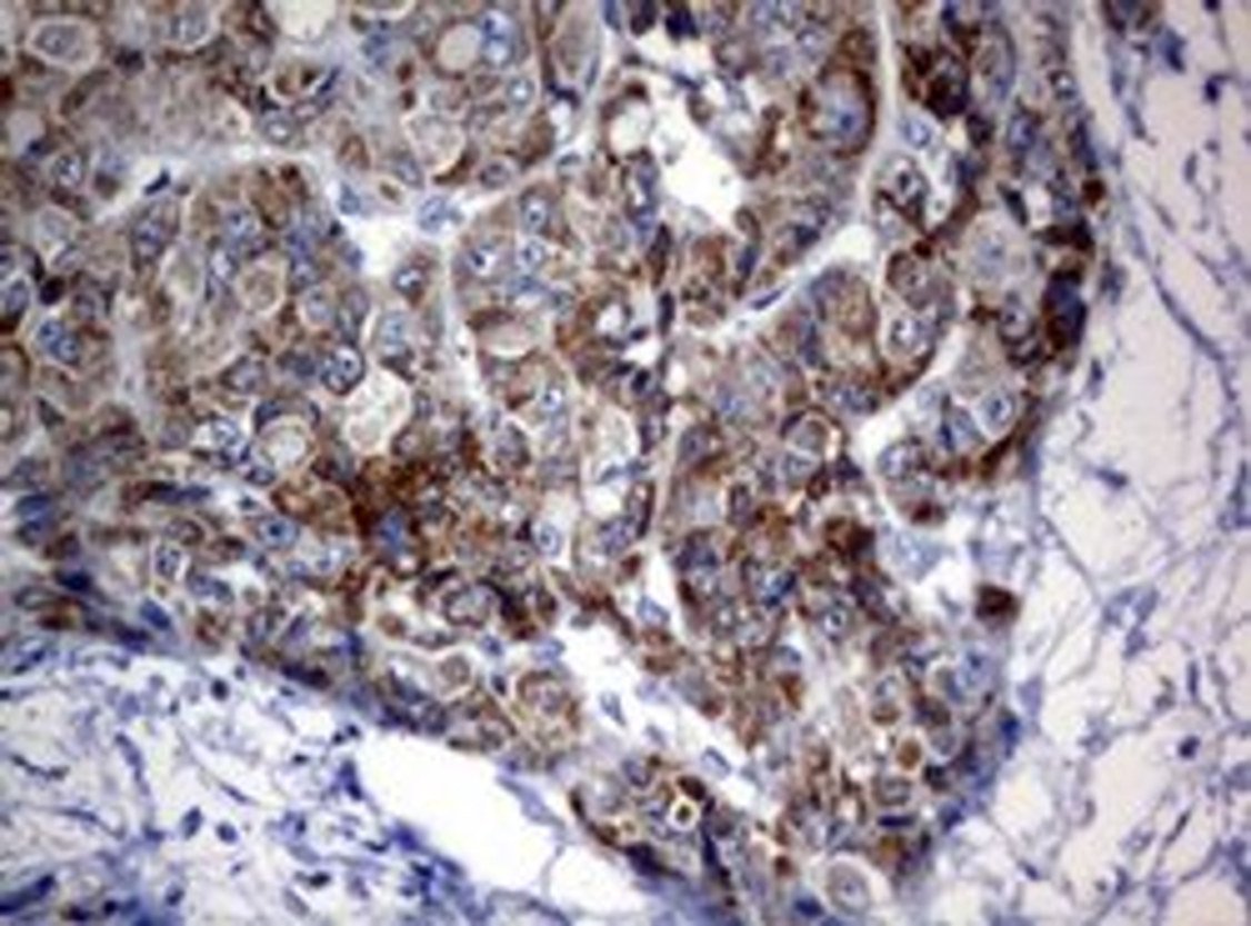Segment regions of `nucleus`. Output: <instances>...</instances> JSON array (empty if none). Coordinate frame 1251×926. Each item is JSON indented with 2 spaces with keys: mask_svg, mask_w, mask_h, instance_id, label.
Wrapping results in <instances>:
<instances>
[{
  "mask_svg": "<svg viewBox=\"0 0 1251 926\" xmlns=\"http://www.w3.org/2000/svg\"><path fill=\"white\" fill-rule=\"evenodd\" d=\"M31 296H36L31 281H21V276H11V281H6V331H16V326H21V316H26V306H31Z\"/></svg>",
  "mask_w": 1251,
  "mask_h": 926,
  "instance_id": "a878e982",
  "label": "nucleus"
},
{
  "mask_svg": "<svg viewBox=\"0 0 1251 926\" xmlns=\"http://www.w3.org/2000/svg\"><path fill=\"white\" fill-rule=\"evenodd\" d=\"M516 176H521V161H516V156H486L481 161V171H476V181L481 186H506V181H516Z\"/></svg>",
  "mask_w": 1251,
  "mask_h": 926,
  "instance_id": "bb28decb",
  "label": "nucleus"
},
{
  "mask_svg": "<svg viewBox=\"0 0 1251 926\" xmlns=\"http://www.w3.org/2000/svg\"><path fill=\"white\" fill-rule=\"evenodd\" d=\"M516 221H521L531 236H551L556 226H561V211H556V196L546 191V186H531V191L521 196V206H516Z\"/></svg>",
  "mask_w": 1251,
  "mask_h": 926,
  "instance_id": "4468645a",
  "label": "nucleus"
},
{
  "mask_svg": "<svg viewBox=\"0 0 1251 926\" xmlns=\"http://www.w3.org/2000/svg\"><path fill=\"white\" fill-rule=\"evenodd\" d=\"M251 536H256V541H266V546H276V551H291V546H296V521H291V516H256Z\"/></svg>",
  "mask_w": 1251,
  "mask_h": 926,
  "instance_id": "b1692460",
  "label": "nucleus"
},
{
  "mask_svg": "<svg viewBox=\"0 0 1251 926\" xmlns=\"http://www.w3.org/2000/svg\"><path fill=\"white\" fill-rule=\"evenodd\" d=\"M36 56H41V66H66V61H81L86 51V26L76 21H46L41 31L31 36Z\"/></svg>",
  "mask_w": 1251,
  "mask_h": 926,
  "instance_id": "1a4fd4ad",
  "label": "nucleus"
},
{
  "mask_svg": "<svg viewBox=\"0 0 1251 926\" xmlns=\"http://www.w3.org/2000/svg\"><path fill=\"white\" fill-rule=\"evenodd\" d=\"M807 136L827 151H861L871 136V91L867 76L831 66L807 91Z\"/></svg>",
  "mask_w": 1251,
  "mask_h": 926,
  "instance_id": "f257e3e1",
  "label": "nucleus"
},
{
  "mask_svg": "<svg viewBox=\"0 0 1251 926\" xmlns=\"http://www.w3.org/2000/svg\"><path fill=\"white\" fill-rule=\"evenodd\" d=\"M827 546H831V556H861L871 546V531H867V526H857V521H831L827 526Z\"/></svg>",
  "mask_w": 1251,
  "mask_h": 926,
  "instance_id": "4be33fe9",
  "label": "nucleus"
},
{
  "mask_svg": "<svg viewBox=\"0 0 1251 926\" xmlns=\"http://www.w3.org/2000/svg\"><path fill=\"white\" fill-rule=\"evenodd\" d=\"M491 466L501 476H516L531 466V446H526V436L516 426H496L491 431Z\"/></svg>",
  "mask_w": 1251,
  "mask_h": 926,
  "instance_id": "2eb2a0df",
  "label": "nucleus"
},
{
  "mask_svg": "<svg viewBox=\"0 0 1251 926\" xmlns=\"http://www.w3.org/2000/svg\"><path fill=\"white\" fill-rule=\"evenodd\" d=\"M1017 411H1021V401L1011 391H987L981 396V411H971V416H977L981 436H1001V431H1011Z\"/></svg>",
  "mask_w": 1251,
  "mask_h": 926,
  "instance_id": "f3484780",
  "label": "nucleus"
},
{
  "mask_svg": "<svg viewBox=\"0 0 1251 926\" xmlns=\"http://www.w3.org/2000/svg\"><path fill=\"white\" fill-rule=\"evenodd\" d=\"M186 571V556H181V546L176 541H166L161 551H156V576H166V581H176V576Z\"/></svg>",
  "mask_w": 1251,
  "mask_h": 926,
  "instance_id": "c756f323",
  "label": "nucleus"
},
{
  "mask_svg": "<svg viewBox=\"0 0 1251 926\" xmlns=\"http://www.w3.org/2000/svg\"><path fill=\"white\" fill-rule=\"evenodd\" d=\"M261 131L271 136V141H296V131H301V126H296V116H291V111H281V116L266 111V116H261Z\"/></svg>",
  "mask_w": 1251,
  "mask_h": 926,
  "instance_id": "c85d7f7f",
  "label": "nucleus"
},
{
  "mask_svg": "<svg viewBox=\"0 0 1251 926\" xmlns=\"http://www.w3.org/2000/svg\"><path fill=\"white\" fill-rule=\"evenodd\" d=\"M221 386H226L231 401H256V396L271 391V361H266V356H241V361L221 376Z\"/></svg>",
  "mask_w": 1251,
  "mask_h": 926,
  "instance_id": "9b49d317",
  "label": "nucleus"
},
{
  "mask_svg": "<svg viewBox=\"0 0 1251 926\" xmlns=\"http://www.w3.org/2000/svg\"><path fill=\"white\" fill-rule=\"evenodd\" d=\"M361 376H366V356L356 351V346H346V341L321 346V366H316V381H321L326 391L346 396V391H356V386H361Z\"/></svg>",
  "mask_w": 1251,
  "mask_h": 926,
  "instance_id": "6e6552de",
  "label": "nucleus"
},
{
  "mask_svg": "<svg viewBox=\"0 0 1251 926\" xmlns=\"http://www.w3.org/2000/svg\"><path fill=\"white\" fill-rule=\"evenodd\" d=\"M831 441H837V426H831L827 416H801V421H791V431H787V446L797 456H807V461L827 456Z\"/></svg>",
  "mask_w": 1251,
  "mask_h": 926,
  "instance_id": "ddd939ff",
  "label": "nucleus"
},
{
  "mask_svg": "<svg viewBox=\"0 0 1251 926\" xmlns=\"http://www.w3.org/2000/svg\"><path fill=\"white\" fill-rule=\"evenodd\" d=\"M176 226H181V206H176V201H151L131 221V231H126V256H131L141 271H151V266L171 251Z\"/></svg>",
  "mask_w": 1251,
  "mask_h": 926,
  "instance_id": "f03ea898",
  "label": "nucleus"
},
{
  "mask_svg": "<svg viewBox=\"0 0 1251 926\" xmlns=\"http://www.w3.org/2000/svg\"><path fill=\"white\" fill-rule=\"evenodd\" d=\"M831 401L841 411H871L881 401V386L871 376H841V381H831Z\"/></svg>",
  "mask_w": 1251,
  "mask_h": 926,
  "instance_id": "a211bd4d",
  "label": "nucleus"
},
{
  "mask_svg": "<svg viewBox=\"0 0 1251 926\" xmlns=\"http://www.w3.org/2000/svg\"><path fill=\"white\" fill-rule=\"evenodd\" d=\"M907 711V676L901 671H887L881 676V686H877V721H897V716Z\"/></svg>",
  "mask_w": 1251,
  "mask_h": 926,
  "instance_id": "aec40b11",
  "label": "nucleus"
},
{
  "mask_svg": "<svg viewBox=\"0 0 1251 926\" xmlns=\"http://www.w3.org/2000/svg\"><path fill=\"white\" fill-rule=\"evenodd\" d=\"M871 801H877L881 812H907V806H911V781H907V776H881V781L871 786Z\"/></svg>",
  "mask_w": 1251,
  "mask_h": 926,
  "instance_id": "393cba45",
  "label": "nucleus"
},
{
  "mask_svg": "<svg viewBox=\"0 0 1251 926\" xmlns=\"http://www.w3.org/2000/svg\"><path fill=\"white\" fill-rule=\"evenodd\" d=\"M971 76L981 81V91L991 96V101H1001L1011 86V46L1001 31H987L981 36V46L971 51Z\"/></svg>",
  "mask_w": 1251,
  "mask_h": 926,
  "instance_id": "0eeeda50",
  "label": "nucleus"
},
{
  "mask_svg": "<svg viewBox=\"0 0 1251 926\" xmlns=\"http://www.w3.org/2000/svg\"><path fill=\"white\" fill-rule=\"evenodd\" d=\"M361 321H366V296H356V291H351V296L341 301V326H346V331H356Z\"/></svg>",
  "mask_w": 1251,
  "mask_h": 926,
  "instance_id": "473e14b6",
  "label": "nucleus"
},
{
  "mask_svg": "<svg viewBox=\"0 0 1251 926\" xmlns=\"http://www.w3.org/2000/svg\"><path fill=\"white\" fill-rule=\"evenodd\" d=\"M26 386V356L21 346H6V401H16Z\"/></svg>",
  "mask_w": 1251,
  "mask_h": 926,
  "instance_id": "cd10ccee",
  "label": "nucleus"
},
{
  "mask_svg": "<svg viewBox=\"0 0 1251 926\" xmlns=\"http://www.w3.org/2000/svg\"><path fill=\"white\" fill-rule=\"evenodd\" d=\"M501 266H506V241H501V236L471 241V251H466V276H481V281H491V276H501Z\"/></svg>",
  "mask_w": 1251,
  "mask_h": 926,
  "instance_id": "6ab92c4d",
  "label": "nucleus"
},
{
  "mask_svg": "<svg viewBox=\"0 0 1251 926\" xmlns=\"http://www.w3.org/2000/svg\"><path fill=\"white\" fill-rule=\"evenodd\" d=\"M426 286H431V261H426V256H416V261H406L401 271H396V296H401V301H421L426 296Z\"/></svg>",
  "mask_w": 1251,
  "mask_h": 926,
  "instance_id": "5701e85b",
  "label": "nucleus"
},
{
  "mask_svg": "<svg viewBox=\"0 0 1251 926\" xmlns=\"http://www.w3.org/2000/svg\"><path fill=\"white\" fill-rule=\"evenodd\" d=\"M827 216H831V211H827V206H817V201H797V206H787V211H781L777 221H771V231H767V251H771V261H777V266L797 261V256L807 251V246L821 236Z\"/></svg>",
  "mask_w": 1251,
  "mask_h": 926,
  "instance_id": "7ed1b4c3",
  "label": "nucleus"
},
{
  "mask_svg": "<svg viewBox=\"0 0 1251 926\" xmlns=\"http://www.w3.org/2000/svg\"><path fill=\"white\" fill-rule=\"evenodd\" d=\"M947 16H951V21H987V16H991V11H987V6H951V11H947ZM951 31H957V36H961V26H951ZM967 41H971V46H977V31H971V26H967Z\"/></svg>",
  "mask_w": 1251,
  "mask_h": 926,
  "instance_id": "2f4dec72",
  "label": "nucleus"
},
{
  "mask_svg": "<svg viewBox=\"0 0 1251 926\" xmlns=\"http://www.w3.org/2000/svg\"><path fill=\"white\" fill-rule=\"evenodd\" d=\"M941 431H947L951 456H977L981 441H987V436H981V426H977V416H971L967 406H951V411L941 416Z\"/></svg>",
  "mask_w": 1251,
  "mask_h": 926,
  "instance_id": "dca6fc26",
  "label": "nucleus"
},
{
  "mask_svg": "<svg viewBox=\"0 0 1251 926\" xmlns=\"http://www.w3.org/2000/svg\"><path fill=\"white\" fill-rule=\"evenodd\" d=\"M266 246V221L256 211H231L221 221V251H231L236 261H251Z\"/></svg>",
  "mask_w": 1251,
  "mask_h": 926,
  "instance_id": "9d476101",
  "label": "nucleus"
},
{
  "mask_svg": "<svg viewBox=\"0 0 1251 926\" xmlns=\"http://www.w3.org/2000/svg\"><path fill=\"white\" fill-rule=\"evenodd\" d=\"M881 476H887L891 486H907V481H921V476H931L927 446H921V441H897L887 456H881Z\"/></svg>",
  "mask_w": 1251,
  "mask_h": 926,
  "instance_id": "f8f14e48",
  "label": "nucleus"
},
{
  "mask_svg": "<svg viewBox=\"0 0 1251 926\" xmlns=\"http://www.w3.org/2000/svg\"><path fill=\"white\" fill-rule=\"evenodd\" d=\"M651 201H657V176H651L647 161H631V171H626V206L631 211H651Z\"/></svg>",
  "mask_w": 1251,
  "mask_h": 926,
  "instance_id": "412c9836",
  "label": "nucleus"
},
{
  "mask_svg": "<svg viewBox=\"0 0 1251 926\" xmlns=\"http://www.w3.org/2000/svg\"><path fill=\"white\" fill-rule=\"evenodd\" d=\"M521 701H526V711H531L536 726H551L546 736H556L561 726H571V716H576L571 711V691H566L556 676H546V671L526 676V681H521Z\"/></svg>",
  "mask_w": 1251,
  "mask_h": 926,
  "instance_id": "39448f33",
  "label": "nucleus"
},
{
  "mask_svg": "<svg viewBox=\"0 0 1251 926\" xmlns=\"http://www.w3.org/2000/svg\"><path fill=\"white\" fill-rule=\"evenodd\" d=\"M931 336H937V321H931V316L911 311V306H907V311H891V321H887V361H897V366L927 361Z\"/></svg>",
  "mask_w": 1251,
  "mask_h": 926,
  "instance_id": "20e7f679",
  "label": "nucleus"
},
{
  "mask_svg": "<svg viewBox=\"0 0 1251 926\" xmlns=\"http://www.w3.org/2000/svg\"><path fill=\"white\" fill-rule=\"evenodd\" d=\"M831 892H837V896H851V902H857V912H867V886H861L857 876L847 872V866H841V872L831 876Z\"/></svg>",
  "mask_w": 1251,
  "mask_h": 926,
  "instance_id": "7c9ffc66",
  "label": "nucleus"
},
{
  "mask_svg": "<svg viewBox=\"0 0 1251 926\" xmlns=\"http://www.w3.org/2000/svg\"><path fill=\"white\" fill-rule=\"evenodd\" d=\"M881 201H887L891 211H901L907 221H917L921 206H927V176H921L907 156L887 161V171H881Z\"/></svg>",
  "mask_w": 1251,
  "mask_h": 926,
  "instance_id": "423d86ee",
  "label": "nucleus"
}]
</instances>
